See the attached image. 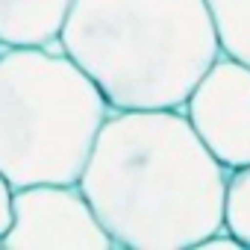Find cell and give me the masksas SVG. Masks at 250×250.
I'll use <instances>...</instances> for the list:
<instances>
[{
  "mask_svg": "<svg viewBox=\"0 0 250 250\" xmlns=\"http://www.w3.org/2000/svg\"><path fill=\"white\" fill-rule=\"evenodd\" d=\"M221 53L250 65V0H206Z\"/></svg>",
  "mask_w": 250,
  "mask_h": 250,
  "instance_id": "7",
  "label": "cell"
},
{
  "mask_svg": "<svg viewBox=\"0 0 250 250\" xmlns=\"http://www.w3.org/2000/svg\"><path fill=\"white\" fill-rule=\"evenodd\" d=\"M77 186L115 247L188 250L224 227L227 168L183 109H109Z\"/></svg>",
  "mask_w": 250,
  "mask_h": 250,
  "instance_id": "1",
  "label": "cell"
},
{
  "mask_svg": "<svg viewBox=\"0 0 250 250\" xmlns=\"http://www.w3.org/2000/svg\"><path fill=\"white\" fill-rule=\"evenodd\" d=\"M9 224H12V186L0 174V241H3Z\"/></svg>",
  "mask_w": 250,
  "mask_h": 250,
  "instance_id": "9",
  "label": "cell"
},
{
  "mask_svg": "<svg viewBox=\"0 0 250 250\" xmlns=\"http://www.w3.org/2000/svg\"><path fill=\"white\" fill-rule=\"evenodd\" d=\"M6 250H112V238L77 183H39L12 188Z\"/></svg>",
  "mask_w": 250,
  "mask_h": 250,
  "instance_id": "4",
  "label": "cell"
},
{
  "mask_svg": "<svg viewBox=\"0 0 250 250\" xmlns=\"http://www.w3.org/2000/svg\"><path fill=\"white\" fill-rule=\"evenodd\" d=\"M183 112L227 171L250 165V65L221 53L191 88Z\"/></svg>",
  "mask_w": 250,
  "mask_h": 250,
  "instance_id": "5",
  "label": "cell"
},
{
  "mask_svg": "<svg viewBox=\"0 0 250 250\" xmlns=\"http://www.w3.org/2000/svg\"><path fill=\"white\" fill-rule=\"evenodd\" d=\"M56 47L109 109H183L221 56L206 0H74Z\"/></svg>",
  "mask_w": 250,
  "mask_h": 250,
  "instance_id": "2",
  "label": "cell"
},
{
  "mask_svg": "<svg viewBox=\"0 0 250 250\" xmlns=\"http://www.w3.org/2000/svg\"><path fill=\"white\" fill-rule=\"evenodd\" d=\"M74 0H0V47H50Z\"/></svg>",
  "mask_w": 250,
  "mask_h": 250,
  "instance_id": "6",
  "label": "cell"
},
{
  "mask_svg": "<svg viewBox=\"0 0 250 250\" xmlns=\"http://www.w3.org/2000/svg\"><path fill=\"white\" fill-rule=\"evenodd\" d=\"M0 47V174L12 188L77 183L109 103L62 50Z\"/></svg>",
  "mask_w": 250,
  "mask_h": 250,
  "instance_id": "3",
  "label": "cell"
},
{
  "mask_svg": "<svg viewBox=\"0 0 250 250\" xmlns=\"http://www.w3.org/2000/svg\"><path fill=\"white\" fill-rule=\"evenodd\" d=\"M224 229L250 247V165L227 171L224 186Z\"/></svg>",
  "mask_w": 250,
  "mask_h": 250,
  "instance_id": "8",
  "label": "cell"
}]
</instances>
